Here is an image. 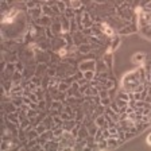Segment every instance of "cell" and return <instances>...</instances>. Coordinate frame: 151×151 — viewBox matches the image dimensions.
I'll use <instances>...</instances> for the list:
<instances>
[{"label": "cell", "mask_w": 151, "mask_h": 151, "mask_svg": "<svg viewBox=\"0 0 151 151\" xmlns=\"http://www.w3.org/2000/svg\"><path fill=\"white\" fill-rule=\"evenodd\" d=\"M96 61L94 60H88V61H84L78 65V70L81 72H86V70H94L96 69Z\"/></svg>", "instance_id": "6da1fadb"}, {"label": "cell", "mask_w": 151, "mask_h": 151, "mask_svg": "<svg viewBox=\"0 0 151 151\" xmlns=\"http://www.w3.org/2000/svg\"><path fill=\"white\" fill-rule=\"evenodd\" d=\"M35 24L38 26H43V27H49V26H51V22H50V16H41V18L35 19Z\"/></svg>", "instance_id": "7a4b0ae2"}, {"label": "cell", "mask_w": 151, "mask_h": 151, "mask_svg": "<svg viewBox=\"0 0 151 151\" xmlns=\"http://www.w3.org/2000/svg\"><path fill=\"white\" fill-rule=\"evenodd\" d=\"M76 124H77V120H76V119L63 120V126H62V128L65 129V131H72V129L76 127Z\"/></svg>", "instance_id": "3957f363"}, {"label": "cell", "mask_w": 151, "mask_h": 151, "mask_svg": "<svg viewBox=\"0 0 151 151\" xmlns=\"http://www.w3.org/2000/svg\"><path fill=\"white\" fill-rule=\"evenodd\" d=\"M100 28H101V31H103L105 35H108V37H112L113 35V28L109 27V24H107V23H101Z\"/></svg>", "instance_id": "277c9868"}, {"label": "cell", "mask_w": 151, "mask_h": 151, "mask_svg": "<svg viewBox=\"0 0 151 151\" xmlns=\"http://www.w3.org/2000/svg\"><path fill=\"white\" fill-rule=\"evenodd\" d=\"M51 31L54 32V34H60V32H63L62 30V24H61V22H53L50 26Z\"/></svg>", "instance_id": "5b68a950"}, {"label": "cell", "mask_w": 151, "mask_h": 151, "mask_svg": "<svg viewBox=\"0 0 151 151\" xmlns=\"http://www.w3.org/2000/svg\"><path fill=\"white\" fill-rule=\"evenodd\" d=\"M119 45H120V38L119 37H113V42H112V46H111V49L108 50V54H111V53H113V51L116 50L117 47H119Z\"/></svg>", "instance_id": "8992f818"}, {"label": "cell", "mask_w": 151, "mask_h": 151, "mask_svg": "<svg viewBox=\"0 0 151 151\" xmlns=\"http://www.w3.org/2000/svg\"><path fill=\"white\" fill-rule=\"evenodd\" d=\"M28 11H30V15H31L34 19L41 18L42 12H43V11H42V8H30Z\"/></svg>", "instance_id": "52a82bcc"}, {"label": "cell", "mask_w": 151, "mask_h": 151, "mask_svg": "<svg viewBox=\"0 0 151 151\" xmlns=\"http://www.w3.org/2000/svg\"><path fill=\"white\" fill-rule=\"evenodd\" d=\"M84 77L88 80L89 82L93 81L94 77H96V76H94V70H86V72H84Z\"/></svg>", "instance_id": "ba28073f"}, {"label": "cell", "mask_w": 151, "mask_h": 151, "mask_svg": "<svg viewBox=\"0 0 151 151\" xmlns=\"http://www.w3.org/2000/svg\"><path fill=\"white\" fill-rule=\"evenodd\" d=\"M78 51L81 54H85V53H88V51H91V46H89L88 43H82L78 46Z\"/></svg>", "instance_id": "9c48e42d"}, {"label": "cell", "mask_w": 151, "mask_h": 151, "mask_svg": "<svg viewBox=\"0 0 151 151\" xmlns=\"http://www.w3.org/2000/svg\"><path fill=\"white\" fill-rule=\"evenodd\" d=\"M34 128L37 129V132H38V134H39V135H41V134H43V132L47 129V128H46V126H45V123H43V122H42V123H39V124H38L37 127H34Z\"/></svg>", "instance_id": "30bf717a"}, {"label": "cell", "mask_w": 151, "mask_h": 151, "mask_svg": "<svg viewBox=\"0 0 151 151\" xmlns=\"http://www.w3.org/2000/svg\"><path fill=\"white\" fill-rule=\"evenodd\" d=\"M115 103H116L120 108H123V107H127V105H128V101H126V100H122V99H119V97H117L116 100H115Z\"/></svg>", "instance_id": "8fae6325"}, {"label": "cell", "mask_w": 151, "mask_h": 151, "mask_svg": "<svg viewBox=\"0 0 151 151\" xmlns=\"http://www.w3.org/2000/svg\"><path fill=\"white\" fill-rule=\"evenodd\" d=\"M111 103H112V101H111V97H103L101 101H100V104L104 105V107H109Z\"/></svg>", "instance_id": "7c38bea8"}, {"label": "cell", "mask_w": 151, "mask_h": 151, "mask_svg": "<svg viewBox=\"0 0 151 151\" xmlns=\"http://www.w3.org/2000/svg\"><path fill=\"white\" fill-rule=\"evenodd\" d=\"M70 6H72V8H78V7H81V0H70Z\"/></svg>", "instance_id": "4fadbf2b"}, {"label": "cell", "mask_w": 151, "mask_h": 151, "mask_svg": "<svg viewBox=\"0 0 151 151\" xmlns=\"http://www.w3.org/2000/svg\"><path fill=\"white\" fill-rule=\"evenodd\" d=\"M57 6H58V8L61 9V12H65L66 7H65V4H63L62 0H58V1H57Z\"/></svg>", "instance_id": "5bb4252c"}, {"label": "cell", "mask_w": 151, "mask_h": 151, "mask_svg": "<svg viewBox=\"0 0 151 151\" xmlns=\"http://www.w3.org/2000/svg\"><path fill=\"white\" fill-rule=\"evenodd\" d=\"M45 107H46V103H45V100H41L39 103H38V109H39V111H43Z\"/></svg>", "instance_id": "9a60e30c"}, {"label": "cell", "mask_w": 151, "mask_h": 151, "mask_svg": "<svg viewBox=\"0 0 151 151\" xmlns=\"http://www.w3.org/2000/svg\"><path fill=\"white\" fill-rule=\"evenodd\" d=\"M15 69L23 73V65H22V62H20V61H18V62L15 63Z\"/></svg>", "instance_id": "2e32d148"}, {"label": "cell", "mask_w": 151, "mask_h": 151, "mask_svg": "<svg viewBox=\"0 0 151 151\" xmlns=\"http://www.w3.org/2000/svg\"><path fill=\"white\" fill-rule=\"evenodd\" d=\"M147 143H148V145H151V134L147 136Z\"/></svg>", "instance_id": "e0dca14e"}]
</instances>
